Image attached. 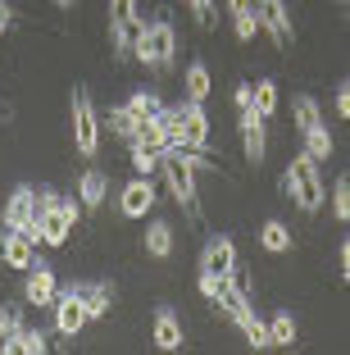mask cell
Here are the masks:
<instances>
[{"mask_svg":"<svg viewBox=\"0 0 350 355\" xmlns=\"http://www.w3.org/2000/svg\"><path fill=\"white\" fill-rule=\"evenodd\" d=\"M232 101H237V110H250V105H255V92H250V83H241L237 92H232Z\"/></svg>","mask_w":350,"mask_h":355,"instance_id":"obj_35","label":"cell"},{"mask_svg":"<svg viewBox=\"0 0 350 355\" xmlns=\"http://www.w3.org/2000/svg\"><path fill=\"white\" fill-rule=\"evenodd\" d=\"M250 92H255V110H259L264 119L278 114V83H273V78H259V83H250Z\"/></svg>","mask_w":350,"mask_h":355,"instance_id":"obj_27","label":"cell"},{"mask_svg":"<svg viewBox=\"0 0 350 355\" xmlns=\"http://www.w3.org/2000/svg\"><path fill=\"white\" fill-rule=\"evenodd\" d=\"M119 209H123L128 219H146V214L155 209V182H150V178L137 173L132 182L123 187V196H119Z\"/></svg>","mask_w":350,"mask_h":355,"instance_id":"obj_12","label":"cell"},{"mask_svg":"<svg viewBox=\"0 0 350 355\" xmlns=\"http://www.w3.org/2000/svg\"><path fill=\"white\" fill-rule=\"evenodd\" d=\"M186 5H191V14H196V23L200 28H214V0H186Z\"/></svg>","mask_w":350,"mask_h":355,"instance_id":"obj_33","label":"cell"},{"mask_svg":"<svg viewBox=\"0 0 350 355\" xmlns=\"http://www.w3.org/2000/svg\"><path fill=\"white\" fill-rule=\"evenodd\" d=\"M69 114H73V150H78L82 159H91L96 150H100V114H96L91 92H87V87H73Z\"/></svg>","mask_w":350,"mask_h":355,"instance_id":"obj_4","label":"cell"},{"mask_svg":"<svg viewBox=\"0 0 350 355\" xmlns=\"http://www.w3.org/2000/svg\"><path fill=\"white\" fill-rule=\"evenodd\" d=\"M268 324V346H296V319H291L287 310H278L273 319H264Z\"/></svg>","mask_w":350,"mask_h":355,"instance_id":"obj_25","label":"cell"},{"mask_svg":"<svg viewBox=\"0 0 350 355\" xmlns=\"http://www.w3.org/2000/svg\"><path fill=\"white\" fill-rule=\"evenodd\" d=\"M105 191H110V178H105L100 168H87V173L78 178V200H82V209H96L105 200Z\"/></svg>","mask_w":350,"mask_h":355,"instance_id":"obj_18","label":"cell"},{"mask_svg":"<svg viewBox=\"0 0 350 355\" xmlns=\"http://www.w3.org/2000/svg\"><path fill=\"white\" fill-rule=\"evenodd\" d=\"M5 228L14 232H28L37 241V191L32 187H14L10 200H5Z\"/></svg>","mask_w":350,"mask_h":355,"instance_id":"obj_8","label":"cell"},{"mask_svg":"<svg viewBox=\"0 0 350 355\" xmlns=\"http://www.w3.org/2000/svg\"><path fill=\"white\" fill-rule=\"evenodd\" d=\"M200 269L205 273H232L237 269V246H232L227 237H214L205 246V255H200Z\"/></svg>","mask_w":350,"mask_h":355,"instance_id":"obj_14","label":"cell"},{"mask_svg":"<svg viewBox=\"0 0 350 355\" xmlns=\"http://www.w3.org/2000/svg\"><path fill=\"white\" fill-rule=\"evenodd\" d=\"M227 14H232V28H237V42H255V37H259L255 0H227Z\"/></svg>","mask_w":350,"mask_h":355,"instance_id":"obj_15","label":"cell"},{"mask_svg":"<svg viewBox=\"0 0 350 355\" xmlns=\"http://www.w3.org/2000/svg\"><path fill=\"white\" fill-rule=\"evenodd\" d=\"M332 150H337V141H332V132H328V123H319V128H309L305 132V155L309 159H332Z\"/></svg>","mask_w":350,"mask_h":355,"instance_id":"obj_24","label":"cell"},{"mask_svg":"<svg viewBox=\"0 0 350 355\" xmlns=\"http://www.w3.org/2000/svg\"><path fill=\"white\" fill-rule=\"evenodd\" d=\"M132 60H141L146 69H155V73H168V69H173V60H177V32H173V23H168L164 14H159V19H150L141 28Z\"/></svg>","mask_w":350,"mask_h":355,"instance_id":"obj_1","label":"cell"},{"mask_svg":"<svg viewBox=\"0 0 350 355\" xmlns=\"http://www.w3.org/2000/svg\"><path fill=\"white\" fill-rule=\"evenodd\" d=\"M123 105L132 110V119H137V123H146V119H159V114H164V101H159L155 92H132Z\"/></svg>","mask_w":350,"mask_h":355,"instance_id":"obj_23","label":"cell"},{"mask_svg":"<svg viewBox=\"0 0 350 355\" xmlns=\"http://www.w3.org/2000/svg\"><path fill=\"white\" fill-rule=\"evenodd\" d=\"M55 5H60V10H69V5H73V0H55Z\"/></svg>","mask_w":350,"mask_h":355,"instance_id":"obj_39","label":"cell"},{"mask_svg":"<svg viewBox=\"0 0 350 355\" xmlns=\"http://www.w3.org/2000/svg\"><path fill=\"white\" fill-rule=\"evenodd\" d=\"M282 191H287V200H296V209L314 214V209L323 205V178H319V159H309L305 150H300V155H291L287 173H282Z\"/></svg>","mask_w":350,"mask_h":355,"instance_id":"obj_3","label":"cell"},{"mask_svg":"<svg viewBox=\"0 0 350 355\" xmlns=\"http://www.w3.org/2000/svg\"><path fill=\"white\" fill-rule=\"evenodd\" d=\"M100 123L110 128L114 137H123V141H132V137H137V119H132V110H128V105H114V110L100 119Z\"/></svg>","mask_w":350,"mask_h":355,"instance_id":"obj_26","label":"cell"},{"mask_svg":"<svg viewBox=\"0 0 350 355\" xmlns=\"http://www.w3.org/2000/svg\"><path fill=\"white\" fill-rule=\"evenodd\" d=\"M46 346H51V342H46V333H42V328H28V324H23V333L14 337V342L5 346V351H23V355H42Z\"/></svg>","mask_w":350,"mask_h":355,"instance_id":"obj_29","label":"cell"},{"mask_svg":"<svg viewBox=\"0 0 350 355\" xmlns=\"http://www.w3.org/2000/svg\"><path fill=\"white\" fill-rule=\"evenodd\" d=\"M182 87H186V101L205 105V96H209V69H205V60H191V64H186Z\"/></svg>","mask_w":350,"mask_h":355,"instance_id":"obj_19","label":"cell"},{"mask_svg":"<svg viewBox=\"0 0 350 355\" xmlns=\"http://www.w3.org/2000/svg\"><path fill=\"white\" fill-rule=\"evenodd\" d=\"M150 337H155L159 351H182V324H177V314L173 310H159V314H155Z\"/></svg>","mask_w":350,"mask_h":355,"instance_id":"obj_17","label":"cell"},{"mask_svg":"<svg viewBox=\"0 0 350 355\" xmlns=\"http://www.w3.org/2000/svg\"><path fill=\"white\" fill-rule=\"evenodd\" d=\"M159 168H164V182H168V191H173V200L186 209V214H196V164L191 159H182V150H173L168 146L164 155H159Z\"/></svg>","mask_w":350,"mask_h":355,"instance_id":"obj_5","label":"cell"},{"mask_svg":"<svg viewBox=\"0 0 350 355\" xmlns=\"http://www.w3.org/2000/svg\"><path fill=\"white\" fill-rule=\"evenodd\" d=\"M241 150H246V164L259 168L268 155V137H264V114H259L255 105L241 110Z\"/></svg>","mask_w":350,"mask_h":355,"instance_id":"obj_9","label":"cell"},{"mask_svg":"<svg viewBox=\"0 0 350 355\" xmlns=\"http://www.w3.org/2000/svg\"><path fill=\"white\" fill-rule=\"evenodd\" d=\"M241 333H246V342L255 346V351H259V346H268V324H264V319H255V314L241 324Z\"/></svg>","mask_w":350,"mask_h":355,"instance_id":"obj_32","label":"cell"},{"mask_svg":"<svg viewBox=\"0 0 350 355\" xmlns=\"http://www.w3.org/2000/svg\"><path fill=\"white\" fill-rule=\"evenodd\" d=\"M259 32H268V42L278 46L282 55H291L296 46V28H291V14H287V0H259Z\"/></svg>","mask_w":350,"mask_h":355,"instance_id":"obj_6","label":"cell"},{"mask_svg":"<svg viewBox=\"0 0 350 355\" xmlns=\"http://www.w3.org/2000/svg\"><path fill=\"white\" fill-rule=\"evenodd\" d=\"M291 119H296V132L305 137L309 128H319V123H323L319 101H314V96H296V101H291Z\"/></svg>","mask_w":350,"mask_h":355,"instance_id":"obj_21","label":"cell"},{"mask_svg":"<svg viewBox=\"0 0 350 355\" xmlns=\"http://www.w3.org/2000/svg\"><path fill=\"white\" fill-rule=\"evenodd\" d=\"M23 333V305H0V351Z\"/></svg>","mask_w":350,"mask_h":355,"instance_id":"obj_28","label":"cell"},{"mask_svg":"<svg viewBox=\"0 0 350 355\" xmlns=\"http://www.w3.org/2000/svg\"><path fill=\"white\" fill-rule=\"evenodd\" d=\"M55 296H60V282H55V273H51V264H32V273H28V282H23V301L28 305H55Z\"/></svg>","mask_w":350,"mask_h":355,"instance_id":"obj_13","label":"cell"},{"mask_svg":"<svg viewBox=\"0 0 350 355\" xmlns=\"http://www.w3.org/2000/svg\"><path fill=\"white\" fill-rule=\"evenodd\" d=\"M218 292H223V273H205L200 269V296H205V301H218Z\"/></svg>","mask_w":350,"mask_h":355,"instance_id":"obj_34","label":"cell"},{"mask_svg":"<svg viewBox=\"0 0 350 355\" xmlns=\"http://www.w3.org/2000/svg\"><path fill=\"white\" fill-rule=\"evenodd\" d=\"M173 119H177V141L173 146H182V141H191V146H209V119H205V110H200L196 101H177L173 105Z\"/></svg>","mask_w":350,"mask_h":355,"instance_id":"obj_7","label":"cell"},{"mask_svg":"<svg viewBox=\"0 0 350 355\" xmlns=\"http://www.w3.org/2000/svg\"><path fill=\"white\" fill-rule=\"evenodd\" d=\"M128 146H132V168H137L141 178H150L155 168H159V150H146L141 141H128Z\"/></svg>","mask_w":350,"mask_h":355,"instance_id":"obj_31","label":"cell"},{"mask_svg":"<svg viewBox=\"0 0 350 355\" xmlns=\"http://www.w3.org/2000/svg\"><path fill=\"white\" fill-rule=\"evenodd\" d=\"M78 219H82V200H73V196L37 200V241L64 246L73 237V228H78Z\"/></svg>","mask_w":350,"mask_h":355,"instance_id":"obj_2","label":"cell"},{"mask_svg":"<svg viewBox=\"0 0 350 355\" xmlns=\"http://www.w3.org/2000/svg\"><path fill=\"white\" fill-rule=\"evenodd\" d=\"M73 292L82 296L87 319H105V314H110V305H114V292L105 287V282H73Z\"/></svg>","mask_w":350,"mask_h":355,"instance_id":"obj_16","label":"cell"},{"mask_svg":"<svg viewBox=\"0 0 350 355\" xmlns=\"http://www.w3.org/2000/svg\"><path fill=\"white\" fill-rule=\"evenodd\" d=\"M82 324H87V305H82V296L69 287V292L55 296V328H60V337H78Z\"/></svg>","mask_w":350,"mask_h":355,"instance_id":"obj_11","label":"cell"},{"mask_svg":"<svg viewBox=\"0 0 350 355\" xmlns=\"http://www.w3.org/2000/svg\"><path fill=\"white\" fill-rule=\"evenodd\" d=\"M337 114H341V119H350V92H346V87L337 92Z\"/></svg>","mask_w":350,"mask_h":355,"instance_id":"obj_38","label":"cell"},{"mask_svg":"<svg viewBox=\"0 0 350 355\" xmlns=\"http://www.w3.org/2000/svg\"><path fill=\"white\" fill-rule=\"evenodd\" d=\"M341 278H346V282H350V237H346V241H341Z\"/></svg>","mask_w":350,"mask_h":355,"instance_id":"obj_36","label":"cell"},{"mask_svg":"<svg viewBox=\"0 0 350 355\" xmlns=\"http://www.w3.org/2000/svg\"><path fill=\"white\" fill-rule=\"evenodd\" d=\"M332 214L341 223H350V173L337 178V187H332Z\"/></svg>","mask_w":350,"mask_h":355,"instance_id":"obj_30","label":"cell"},{"mask_svg":"<svg viewBox=\"0 0 350 355\" xmlns=\"http://www.w3.org/2000/svg\"><path fill=\"white\" fill-rule=\"evenodd\" d=\"M146 255H155V260H168V255H173V228H168L164 219H155L150 228H146Z\"/></svg>","mask_w":350,"mask_h":355,"instance_id":"obj_20","label":"cell"},{"mask_svg":"<svg viewBox=\"0 0 350 355\" xmlns=\"http://www.w3.org/2000/svg\"><path fill=\"white\" fill-rule=\"evenodd\" d=\"M0 264H5V269H32V264H37V241H32L28 232L5 228L0 232Z\"/></svg>","mask_w":350,"mask_h":355,"instance_id":"obj_10","label":"cell"},{"mask_svg":"<svg viewBox=\"0 0 350 355\" xmlns=\"http://www.w3.org/2000/svg\"><path fill=\"white\" fill-rule=\"evenodd\" d=\"M259 246H264V251H273V255L291 251V228L282 219H268L264 228H259Z\"/></svg>","mask_w":350,"mask_h":355,"instance_id":"obj_22","label":"cell"},{"mask_svg":"<svg viewBox=\"0 0 350 355\" xmlns=\"http://www.w3.org/2000/svg\"><path fill=\"white\" fill-rule=\"evenodd\" d=\"M10 23H14V10H10V5H5V0H0V37L10 32Z\"/></svg>","mask_w":350,"mask_h":355,"instance_id":"obj_37","label":"cell"}]
</instances>
